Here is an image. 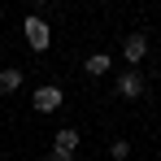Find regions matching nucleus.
Segmentation results:
<instances>
[{
    "label": "nucleus",
    "mask_w": 161,
    "mask_h": 161,
    "mask_svg": "<svg viewBox=\"0 0 161 161\" xmlns=\"http://www.w3.org/2000/svg\"><path fill=\"white\" fill-rule=\"evenodd\" d=\"M74 148H79V131H57V153L74 157Z\"/></svg>",
    "instance_id": "nucleus-5"
},
{
    "label": "nucleus",
    "mask_w": 161,
    "mask_h": 161,
    "mask_svg": "<svg viewBox=\"0 0 161 161\" xmlns=\"http://www.w3.org/2000/svg\"><path fill=\"white\" fill-rule=\"evenodd\" d=\"M118 92H122V96H139V92H144V79H139L135 70H126V74L118 79Z\"/></svg>",
    "instance_id": "nucleus-4"
},
{
    "label": "nucleus",
    "mask_w": 161,
    "mask_h": 161,
    "mask_svg": "<svg viewBox=\"0 0 161 161\" xmlns=\"http://www.w3.org/2000/svg\"><path fill=\"white\" fill-rule=\"evenodd\" d=\"M113 157H118V161L131 157V144H126V139H118V144H113Z\"/></svg>",
    "instance_id": "nucleus-8"
},
{
    "label": "nucleus",
    "mask_w": 161,
    "mask_h": 161,
    "mask_svg": "<svg viewBox=\"0 0 161 161\" xmlns=\"http://www.w3.org/2000/svg\"><path fill=\"white\" fill-rule=\"evenodd\" d=\"M105 70H109V57H105V53L87 57V74H105Z\"/></svg>",
    "instance_id": "nucleus-7"
},
{
    "label": "nucleus",
    "mask_w": 161,
    "mask_h": 161,
    "mask_svg": "<svg viewBox=\"0 0 161 161\" xmlns=\"http://www.w3.org/2000/svg\"><path fill=\"white\" fill-rule=\"evenodd\" d=\"M122 53H126V61H144V53H148V39H144V35H131V39L122 44Z\"/></svg>",
    "instance_id": "nucleus-3"
},
{
    "label": "nucleus",
    "mask_w": 161,
    "mask_h": 161,
    "mask_svg": "<svg viewBox=\"0 0 161 161\" xmlns=\"http://www.w3.org/2000/svg\"><path fill=\"white\" fill-rule=\"evenodd\" d=\"M18 83H22V70H0V96L18 92Z\"/></svg>",
    "instance_id": "nucleus-6"
},
{
    "label": "nucleus",
    "mask_w": 161,
    "mask_h": 161,
    "mask_svg": "<svg viewBox=\"0 0 161 161\" xmlns=\"http://www.w3.org/2000/svg\"><path fill=\"white\" fill-rule=\"evenodd\" d=\"M48 161H74V157H70V153H53Z\"/></svg>",
    "instance_id": "nucleus-9"
},
{
    "label": "nucleus",
    "mask_w": 161,
    "mask_h": 161,
    "mask_svg": "<svg viewBox=\"0 0 161 161\" xmlns=\"http://www.w3.org/2000/svg\"><path fill=\"white\" fill-rule=\"evenodd\" d=\"M48 39H53V35H48V22H44L39 13H31V18H26V44L35 48V53H44Z\"/></svg>",
    "instance_id": "nucleus-1"
},
{
    "label": "nucleus",
    "mask_w": 161,
    "mask_h": 161,
    "mask_svg": "<svg viewBox=\"0 0 161 161\" xmlns=\"http://www.w3.org/2000/svg\"><path fill=\"white\" fill-rule=\"evenodd\" d=\"M57 105H61V87H53V83H44V87L35 92V109H39V113H53Z\"/></svg>",
    "instance_id": "nucleus-2"
}]
</instances>
